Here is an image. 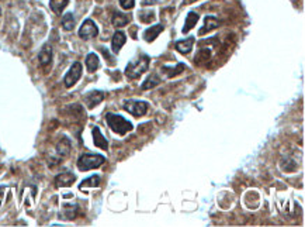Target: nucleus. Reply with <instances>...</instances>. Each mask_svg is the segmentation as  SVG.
Here are the masks:
<instances>
[{
	"instance_id": "nucleus-4",
	"label": "nucleus",
	"mask_w": 305,
	"mask_h": 227,
	"mask_svg": "<svg viewBox=\"0 0 305 227\" xmlns=\"http://www.w3.org/2000/svg\"><path fill=\"white\" fill-rule=\"evenodd\" d=\"M122 107L128 112L130 114H133L134 117H142L146 114L148 109H149V104L146 102H139V100H125Z\"/></svg>"
},
{
	"instance_id": "nucleus-16",
	"label": "nucleus",
	"mask_w": 305,
	"mask_h": 227,
	"mask_svg": "<svg viewBox=\"0 0 305 227\" xmlns=\"http://www.w3.org/2000/svg\"><path fill=\"white\" fill-rule=\"evenodd\" d=\"M86 66H87V71L90 73L96 72L100 66V60L96 54L90 52L87 57H86Z\"/></svg>"
},
{
	"instance_id": "nucleus-2",
	"label": "nucleus",
	"mask_w": 305,
	"mask_h": 227,
	"mask_svg": "<svg viewBox=\"0 0 305 227\" xmlns=\"http://www.w3.org/2000/svg\"><path fill=\"white\" fill-rule=\"evenodd\" d=\"M106 120H107L109 127L111 129L114 133H117V134H127L128 131H131L134 129L133 124L130 123L128 120H125L120 114L107 113L106 114Z\"/></svg>"
},
{
	"instance_id": "nucleus-5",
	"label": "nucleus",
	"mask_w": 305,
	"mask_h": 227,
	"mask_svg": "<svg viewBox=\"0 0 305 227\" xmlns=\"http://www.w3.org/2000/svg\"><path fill=\"white\" fill-rule=\"evenodd\" d=\"M82 72H83V66H82L81 62H73L71 69L68 71V73H66L65 78H63L65 86H66V88H72L73 85H76L78 81L81 79Z\"/></svg>"
},
{
	"instance_id": "nucleus-7",
	"label": "nucleus",
	"mask_w": 305,
	"mask_h": 227,
	"mask_svg": "<svg viewBox=\"0 0 305 227\" xmlns=\"http://www.w3.org/2000/svg\"><path fill=\"white\" fill-rule=\"evenodd\" d=\"M104 100V92L102 91H92L84 96V103L87 104L89 109H94L97 104H100Z\"/></svg>"
},
{
	"instance_id": "nucleus-13",
	"label": "nucleus",
	"mask_w": 305,
	"mask_h": 227,
	"mask_svg": "<svg viewBox=\"0 0 305 227\" xmlns=\"http://www.w3.org/2000/svg\"><path fill=\"white\" fill-rule=\"evenodd\" d=\"M38 61L41 65L47 66L52 62V47L50 44H45L42 48H41L40 54H38Z\"/></svg>"
},
{
	"instance_id": "nucleus-15",
	"label": "nucleus",
	"mask_w": 305,
	"mask_h": 227,
	"mask_svg": "<svg viewBox=\"0 0 305 227\" xmlns=\"http://www.w3.org/2000/svg\"><path fill=\"white\" fill-rule=\"evenodd\" d=\"M112 26L117 27V29H121V27H125L130 21V16L128 14H124L121 11H115L112 14Z\"/></svg>"
},
{
	"instance_id": "nucleus-1",
	"label": "nucleus",
	"mask_w": 305,
	"mask_h": 227,
	"mask_svg": "<svg viewBox=\"0 0 305 227\" xmlns=\"http://www.w3.org/2000/svg\"><path fill=\"white\" fill-rule=\"evenodd\" d=\"M149 62H151V58L148 57V55H145V54H141L137 60H134L131 61L128 65H127V68H125V76L127 78H131V79H137V78H139L142 73H145L148 71V68H149Z\"/></svg>"
},
{
	"instance_id": "nucleus-8",
	"label": "nucleus",
	"mask_w": 305,
	"mask_h": 227,
	"mask_svg": "<svg viewBox=\"0 0 305 227\" xmlns=\"http://www.w3.org/2000/svg\"><path fill=\"white\" fill-rule=\"evenodd\" d=\"M76 176L72 172H62L59 175L55 176V186L56 188H68V186L73 185Z\"/></svg>"
},
{
	"instance_id": "nucleus-9",
	"label": "nucleus",
	"mask_w": 305,
	"mask_h": 227,
	"mask_svg": "<svg viewBox=\"0 0 305 227\" xmlns=\"http://www.w3.org/2000/svg\"><path fill=\"white\" fill-rule=\"evenodd\" d=\"M220 27V21L217 17H214V16H207L205 19H204V24L203 27L200 29L198 31V35H204V34H207V32H210V31L215 30V29H218Z\"/></svg>"
},
{
	"instance_id": "nucleus-25",
	"label": "nucleus",
	"mask_w": 305,
	"mask_h": 227,
	"mask_svg": "<svg viewBox=\"0 0 305 227\" xmlns=\"http://www.w3.org/2000/svg\"><path fill=\"white\" fill-rule=\"evenodd\" d=\"M139 19H141L143 23H151V21L153 20V13L152 11H148V10L141 11V14H139Z\"/></svg>"
},
{
	"instance_id": "nucleus-19",
	"label": "nucleus",
	"mask_w": 305,
	"mask_h": 227,
	"mask_svg": "<svg viewBox=\"0 0 305 227\" xmlns=\"http://www.w3.org/2000/svg\"><path fill=\"white\" fill-rule=\"evenodd\" d=\"M100 182H102L100 176L93 175L90 178H87V179H84V181H82L79 189H83V188H97V186H100Z\"/></svg>"
},
{
	"instance_id": "nucleus-17",
	"label": "nucleus",
	"mask_w": 305,
	"mask_h": 227,
	"mask_svg": "<svg viewBox=\"0 0 305 227\" xmlns=\"http://www.w3.org/2000/svg\"><path fill=\"white\" fill-rule=\"evenodd\" d=\"M197 21H198V14L195 11H190L187 14V17H186V24H184L183 27L184 34L189 32L190 30H193L194 27H195V24H197Z\"/></svg>"
},
{
	"instance_id": "nucleus-27",
	"label": "nucleus",
	"mask_w": 305,
	"mask_h": 227,
	"mask_svg": "<svg viewBox=\"0 0 305 227\" xmlns=\"http://www.w3.org/2000/svg\"><path fill=\"white\" fill-rule=\"evenodd\" d=\"M0 14H1V10H0Z\"/></svg>"
},
{
	"instance_id": "nucleus-24",
	"label": "nucleus",
	"mask_w": 305,
	"mask_h": 227,
	"mask_svg": "<svg viewBox=\"0 0 305 227\" xmlns=\"http://www.w3.org/2000/svg\"><path fill=\"white\" fill-rule=\"evenodd\" d=\"M162 71L166 75H167V78H173V76H176V75H179V73H182L184 71V64H179L177 65V68L174 69V68H167V66H165V68H162Z\"/></svg>"
},
{
	"instance_id": "nucleus-26",
	"label": "nucleus",
	"mask_w": 305,
	"mask_h": 227,
	"mask_svg": "<svg viewBox=\"0 0 305 227\" xmlns=\"http://www.w3.org/2000/svg\"><path fill=\"white\" fill-rule=\"evenodd\" d=\"M120 4L124 10H130L135 6V0H120Z\"/></svg>"
},
{
	"instance_id": "nucleus-20",
	"label": "nucleus",
	"mask_w": 305,
	"mask_h": 227,
	"mask_svg": "<svg viewBox=\"0 0 305 227\" xmlns=\"http://www.w3.org/2000/svg\"><path fill=\"white\" fill-rule=\"evenodd\" d=\"M69 4V0H50L51 10L56 14H61L62 10Z\"/></svg>"
},
{
	"instance_id": "nucleus-21",
	"label": "nucleus",
	"mask_w": 305,
	"mask_h": 227,
	"mask_svg": "<svg viewBox=\"0 0 305 227\" xmlns=\"http://www.w3.org/2000/svg\"><path fill=\"white\" fill-rule=\"evenodd\" d=\"M159 83H161V79H159V78L153 73V75H149V76L143 81L141 88H142L143 91H148V89H152V88H155V86H158Z\"/></svg>"
},
{
	"instance_id": "nucleus-6",
	"label": "nucleus",
	"mask_w": 305,
	"mask_h": 227,
	"mask_svg": "<svg viewBox=\"0 0 305 227\" xmlns=\"http://www.w3.org/2000/svg\"><path fill=\"white\" fill-rule=\"evenodd\" d=\"M97 34H99V29H97L96 23L90 20V19L84 20V23L82 24L81 29H79V37H81L82 40H84V41L97 37Z\"/></svg>"
},
{
	"instance_id": "nucleus-11",
	"label": "nucleus",
	"mask_w": 305,
	"mask_h": 227,
	"mask_svg": "<svg viewBox=\"0 0 305 227\" xmlns=\"http://www.w3.org/2000/svg\"><path fill=\"white\" fill-rule=\"evenodd\" d=\"M127 41V37H125V34L122 32V31H117L114 35H112V40H111V50L114 54H118V52L121 51L122 45L125 44Z\"/></svg>"
},
{
	"instance_id": "nucleus-14",
	"label": "nucleus",
	"mask_w": 305,
	"mask_h": 227,
	"mask_svg": "<svg viewBox=\"0 0 305 227\" xmlns=\"http://www.w3.org/2000/svg\"><path fill=\"white\" fill-rule=\"evenodd\" d=\"M194 45V37H189L186 40H180V41L174 42V48L180 54H189L192 52Z\"/></svg>"
},
{
	"instance_id": "nucleus-12",
	"label": "nucleus",
	"mask_w": 305,
	"mask_h": 227,
	"mask_svg": "<svg viewBox=\"0 0 305 227\" xmlns=\"http://www.w3.org/2000/svg\"><path fill=\"white\" fill-rule=\"evenodd\" d=\"M163 24H156V26H152L151 29H148V30L143 32V40L146 42H152L155 41L159 35H161V32L163 31Z\"/></svg>"
},
{
	"instance_id": "nucleus-22",
	"label": "nucleus",
	"mask_w": 305,
	"mask_h": 227,
	"mask_svg": "<svg viewBox=\"0 0 305 227\" xmlns=\"http://www.w3.org/2000/svg\"><path fill=\"white\" fill-rule=\"evenodd\" d=\"M62 27H63V30L66 31H72L75 29V17H73L72 13H66L62 17Z\"/></svg>"
},
{
	"instance_id": "nucleus-10",
	"label": "nucleus",
	"mask_w": 305,
	"mask_h": 227,
	"mask_svg": "<svg viewBox=\"0 0 305 227\" xmlns=\"http://www.w3.org/2000/svg\"><path fill=\"white\" fill-rule=\"evenodd\" d=\"M93 140H94V145H96V147L102 148L104 151L109 150V141H107V138L102 134V131H100L99 127H93Z\"/></svg>"
},
{
	"instance_id": "nucleus-18",
	"label": "nucleus",
	"mask_w": 305,
	"mask_h": 227,
	"mask_svg": "<svg viewBox=\"0 0 305 227\" xmlns=\"http://www.w3.org/2000/svg\"><path fill=\"white\" fill-rule=\"evenodd\" d=\"M78 212H79V206L76 203H69V205L66 203V205H63V212L62 213H65L63 215L65 219H69V220L75 219L76 215H78Z\"/></svg>"
},
{
	"instance_id": "nucleus-23",
	"label": "nucleus",
	"mask_w": 305,
	"mask_h": 227,
	"mask_svg": "<svg viewBox=\"0 0 305 227\" xmlns=\"http://www.w3.org/2000/svg\"><path fill=\"white\" fill-rule=\"evenodd\" d=\"M56 151H58V154L62 155V157L69 154V153H71V143H69V140H68V138H62V141L58 144V147H56Z\"/></svg>"
},
{
	"instance_id": "nucleus-3",
	"label": "nucleus",
	"mask_w": 305,
	"mask_h": 227,
	"mask_svg": "<svg viewBox=\"0 0 305 227\" xmlns=\"http://www.w3.org/2000/svg\"><path fill=\"white\" fill-rule=\"evenodd\" d=\"M106 162V158L99 154H82L78 160V168L81 171H90L99 168Z\"/></svg>"
}]
</instances>
